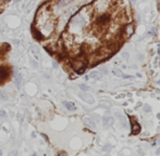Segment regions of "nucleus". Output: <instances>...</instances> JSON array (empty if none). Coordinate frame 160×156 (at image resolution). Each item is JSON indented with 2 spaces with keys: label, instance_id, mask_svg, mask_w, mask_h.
I'll use <instances>...</instances> for the list:
<instances>
[{
  "label": "nucleus",
  "instance_id": "obj_1",
  "mask_svg": "<svg viewBox=\"0 0 160 156\" xmlns=\"http://www.w3.org/2000/svg\"><path fill=\"white\" fill-rule=\"evenodd\" d=\"M80 98L83 100V101H85L86 103H88V104H94V102H95V100H94V98H93V95H90L88 93H86V92H80Z\"/></svg>",
  "mask_w": 160,
  "mask_h": 156
},
{
  "label": "nucleus",
  "instance_id": "obj_2",
  "mask_svg": "<svg viewBox=\"0 0 160 156\" xmlns=\"http://www.w3.org/2000/svg\"><path fill=\"white\" fill-rule=\"evenodd\" d=\"M83 122H84V125L87 126V127L90 128V129H93V130L96 129V125H95V122L89 117V116H85V117L83 118Z\"/></svg>",
  "mask_w": 160,
  "mask_h": 156
},
{
  "label": "nucleus",
  "instance_id": "obj_3",
  "mask_svg": "<svg viewBox=\"0 0 160 156\" xmlns=\"http://www.w3.org/2000/svg\"><path fill=\"white\" fill-rule=\"evenodd\" d=\"M132 124V133L133 134H138L141 131V126L137 123V120H134V122L131 123Z\"/></svg>",
  "mask_w": 160,
  "mask_h": 156
},
{
  "label": "nucleus",
  "instance_id": "obj_4",
  "mask_svg": "<svg viewBox=\"0 0 160 156\" xmlns=\"http://www.w3.org/2000/svg\"><path fill=\"white\" fill-rule=\"evenodd\" d=\"M9 76V71L4 67H0V81H3L8 78Z\"/></svg>",
  "mask_w": 160,
  "mask_h": 156
},
{
  "label": "nucleus",
  "instance_id": "obj_5",
  "mask_svg": "<svg viewBox=\"0 0 160 156\" xmlns=\"http://www.w3.org/2000/svg\"><path fill=\"white\" fill-rule=\"evenodd\" d=\"M114 123V119H113V117H110V116H105V117L103 118V124L105 127H109V126H111Z\"/></svg>",
  "mask_w": 160,
  "mask_h": 156
},
{
  "label": "nucleus",
  "instance_id": "obj_6",
  "mask_svg": "<svg viewBox=\"0 0 160 156\" xmlns=\"http://www.w3.org/2000/svg\"><path fill=\"white\" fill-rule=\"evenodd\" d=\"M110 21V15L109 14H104L98 18V24H106L107 22Z\"/></svg>",
  "mask_w": 160,
  "mask_h": 156
},
{
  "label": "nucleus",
  "instance_id": "obj_7",
  "mask_svg": "<svg viewBox=\"0 0 160 156\" xmlns=\"http://www.w3.org/2000/svg\"><path fill=\"white\" fill-rule=\"evenodd\" d=\"M63 105L66 106L69 111H75L76 107H75V104L73 102H68V101H63Z\"/></svg>",
  "mask_w": 160,
  "mask_h": 156
},
{
  "label": "nucleus",
  "instance_id": "obj_8",
  "mask_svg": "<svg viewBox=\"0 0 160 156\" xmlns=\"http://www.w3.org/2000/svg\"><path fill=\"white\" fill-rule=\"evenodd\" d=\"M117 116H118V118H119V122H120V124H121L122 127H123V128H126V126H127L126 118H125L124 116H122V115H119L118 113H117Z\"/></svg>",
  "mask_w": 160,
  "mask_h": 156
},
{
  "label": "nucleus",
  "instance_id": "obj_9",
  "mask_svg": "<svg viewBox=\"0 0 160 156\" xmlns=\"http://www.w3.org/2000/svg\"><path fill=\"white\" fill-rule=\"evenodd\" d=\"M88 77L93 78V79H100L101 78V74L98 73V72H92V73L89 74Z\"/></svg>",
  "mask_w": 160,
  "mask_h": 156
},
{
  "label": "nucleus",
  "instance_id": "obj_10",
  "mask_svg": "<svg viewBox=\"0 0 160 156\" xmlns=\"http://www.w3.org/2000/svg\"><path fill=\"white\" fill-rule=\"evenodd\" d=\"M15 86H17L18 88H20V86H21V82H22V76L20 75V74H18L17 76H15Z\"/></svg>",
  "mask_w": 160,
  "mask_h": 156
},
{
  "label": "nucleus",
  "instance_id": "obj_11",
  "mask_svg": "<svg viewBox=\"0 0 160 156\" xmlns=\"http://www.w3.org/2000/svg\"><path fill=\"white\" fill-rule=\"evenodd\" d=\"M0 99L3 100V101H7V100L9 99L8 97V93H7L4 90H0Z\"/></svg>",
  "mask_w": 160,
  "mask_h": 156
},
{
  "label": "nucleus",
  "instance_id": "obj_12",
  "mask_svg": "<svg viewBox=\"0 0 160 156\" xmlns=\"http://www.w3.org/2000/svg\"><path fill=\"white\" fill-rule=\"evenodd\" d=\"M32 52H33V54L35 55L36 57H39V50H38V48H37V47H35V46L32 47Z\"/></svg>",
  "mask_w": 160,
  "mask_h": 156
},
{
  "label": "nucleus",
  "instance_id": "obj_13",
  "mask_svg": "<svg viewBox=\"0 0 160 156\" xmlns=\"http://www.w3.org/2000/svg\"><path fill=\"white\" fill-rule=\"evenodd\" d=\"M112 72H113V74H114L115 76H120V77H122V76H123V73H122L120 69H118V68H114Z\"/></svg>",
  "mask_w": 160,
  "mask_h": 156
},
{
  "label": "nucleus",
  "instance_id": "obj_14",
  "mask_svg": "<svg viewBox=\"0 0 160 156\" xmlns=\"http://www.w3.org/2000/svg\"><path fill=\"white\" fill-rule=\"evenodd\" d=\"M71 1H72V0H60V2H59V6H66V4L70 3Z\"/></svg>",
  "mask_w": 160,
  "mask_h": 156
},
{
  "label": "nucleus",
  "instance_id": "obj_15",
  "mask_svg": "<svg viewBox=\"0 0 160 156\" xmlns=\"http://www.w3.org/2000/svg\"><path fill=\"white\" fill-rule=\"evenodd\" d=\"M80 88L83 90V91H88L89 90V87H87L86 85H83V83L82 85H80Z\"/></svg>",
  "mask_w": 160,
  "mask_h": 156
},
{
  "label": "nucleus",
  "instance_id": "obj_16",
  "mask_svg": "<svg viewBox=\"0 0 160 156\" xmlns=\"http://www.w3.org/2000/svg\"><path fill=\"white\" fill-rule=\"evenodd\" d=\"M86 71V67H82V68H80V69H77V71H75L77 74H83L84 72Z\"/></svg>",
  "mask_w": 160,
  "mask_h": 156
},
{
  "label": "nucleus",
  "instance_id": "obj_17",
  "mask_svg": "<svg viewBox=\"0 0 160 156\" xmlns=\"http://www.w3.org/2000/svg\"><path fill=\"white\" fill-rule=\"evenodd\" d=\"M0 117L2 118H6L7 117V113L4 111H0Z\"/></svg>",
  "mask_w": 160,
  "mask_h": 156
},
{
  "label": "nucleus",
  "instance_id": "obj_18",
  "mask_svg": "<svg viewBox=\"0 0 160 156\" xmlns=\"http://www.w3.org/2000/svg\"><path fill=\"white\" fill-rule=\"evenodd\" d=\"M150 109H151V107H150L149 105H145V106H144V111H145V112H150Z\"/></svg>",
  "mask_w": 160,
  "mask_h": 156
},
{
  "label": "nucleus",
  "instance_id": "obj_19",
  "mask_svg": "<svg viewBox=\"0 0 160 156\" xmlns=\"http://www.w3.org/2000/svg\"><path fill=\"white\" fill-rule=\"evenodd\" d=\"M122 77H124L125 79H133L134 78V76H131V75H124L123 74V76Z\"/></svg>",
  "mask_w": 160,
  "mask_h": 156
},
{
  "label": "nucleus",
  "instance_id": "obj_20",
  "mask_svg": "<svg viewBox=\"0 0 160 156\" xmlns=\"http://www.w3.org/2000/svg\"><path fill=\"white\" fill-rule=\"evenodd\" d=\"M9 156H18V152L17 151H12V152L9 154Z\"/></svg>",
  "mask_w": 160,
  "mask_h": 156
},
{
  "label": "nucleus",
  "instance_id": "obj_21",
  "mask_svg": "<svg viewBox=\"0 0 160 156\" xmlns=\"http://www.w3.org/2000/svg\"><path fill=\"white\" fill-rule=\"evenodd\" d=\"M58 156H66V152H60Z\"/></svg>",
  "mask_w": 160,
  "mask_h": 156
},
{
  "label": "nucleus",
  "instance_id": "obj_22",
  "mask_svg": "<svg viewBox=\"0 0 160 156\" xmlns=\"http://www.w3.org/2000/svg\"><path fill=\"white\" fill-rule=\"evenodd\" d=\"M53 67H55V68H57V67H58V63L57 62H53Z\"/></svg>",
  "mask_w": 160,
  "mask_h": 156
},
{
  "label": "nucleus",
  "instance_id": "obj_23",
  "mask_svg": "<svg viewBox=\"0 0 160 156\" xmlns=\"http://www.w3.org/2000/svg\"><path fill=\"white\" fill-rule=\"evenodd\" d=\"M157 154H160V148H158V150H157Z\"/></svg>",
  "mask_w": 160,
  "mask_h": 156
},
{
  "label": "nucleus",
  "instance_id": "obj_24",
  "mask_svg": "<svg viewBox=\"0 0 160 156\" xmlns=\"http://www.w3.org/2000/svg\"><path fill=\"white\" fill-rule=\"evenodd\" d=\"M158 9H160V0L158 1Z\"/></svg>",
  "mask_w": 160,
  "mask_h": 156
},
{
  "label": "nucleus",
  "instance_id": "obj_25",
  "mask_svg": "<svg viewBox=\"0 0 160 156\" xmlns=\"http://www.w3.org/2000/svg\"><path fill=\"white\" fill-rule=\"evenodd\" d=\"M2 155V152H1V150H0V156H1Z\"/></svg>",
  "mask_w": 160,
  "mask_h": 156
},
{
  "label": "nucleus",
  "instance_id": "obj_26",
  "mask_svg": "<svg viewBox=\"0 0 160 156\" xmlns=\"http://www.w3.org/2000/svg\"><path fill=\"white\" fill-rule=\"evenodd\" d=\"M14 1H15V2H19V1H20V0H14Z\"/></svg>",
  "mask_w": 160,
  "mask_h": 156
},
{
  "label": "nucleus",
  "instance_id": "obj_27",
  "mask_svg": "<svg viewBox=\"0 0 160 156\" xmlns=\"http://www.w3.org/2000/svg\"><path fill=\"white\" fill-rule=\"evenodd\" d=\"M32 156H37V155H36V154H33V155H32Z\"/></svg>",
  "mask_w": 160,
  "mask_h": 156
},
{
  "label": "nucleus",
  "instance_id": "obj_28",
  "mask_svg": "<svg viewBox=\"0 0 160 156\" xmlns=\"http://www.w3.org/2000/svg\"><path fill=\"white\" fill-rule=\"evenodd\" d=\"M6 1H10V0H6Z\"/></svg>",
  "mask_w": 160,
  "mask_h": 156
}]
</instances>
